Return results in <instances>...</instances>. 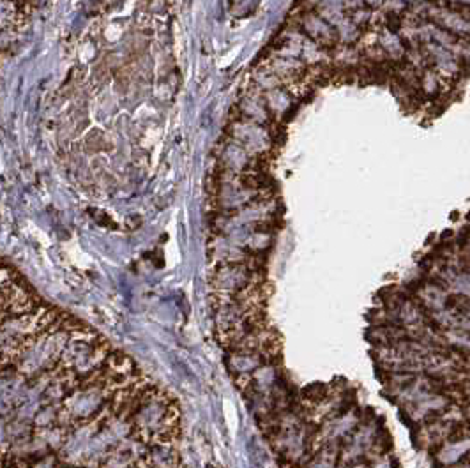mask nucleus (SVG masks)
<instances>
[{"instance_id":"f257e3e1","label":"nucleus","mask_w":470,"mask_h":468,"mask_svg":"<svg viewBox=\"0 0 470 468\" xmlns=\"http://www.w3.org/2000/svg\"><path fill=\"white\" fill-rule=\"evenodd\" d=\"M264 281V270L251 269L247 263H218L211 274L212 290L219 294H235Z\"/></svg>"},{"instance_id":"f03ea898","label":"nucleus","mask_w":470,"mask_h":468,"mask_svg":"<svg viewBox=\"0 0 470 468\" xmlns=\"http://www.w3.org/2000/svg\"><path fill=\"white\" fill-rule=\"evenodd\" d=\"M300 27H302L304 34H306L307 37H311L315 43L322 44V47H334L336 40H338L334 30H332L327 23L322 22L317 15L304 16V20L300 22Z\"/></svg>"}]
</instances>
